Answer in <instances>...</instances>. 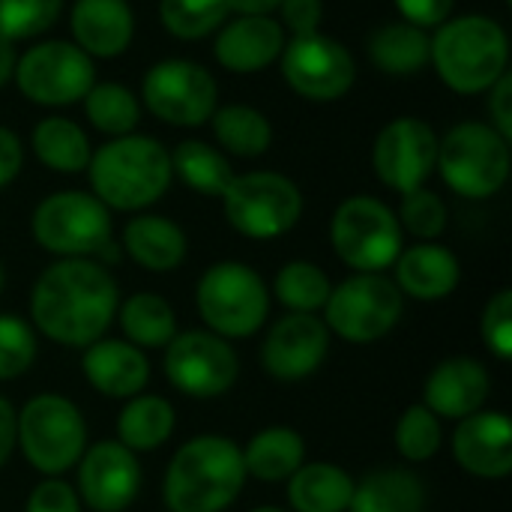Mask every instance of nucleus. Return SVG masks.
I'll list each match as a JSON object with an SVG mask.
<instances>
[{
    "mask_svg": "<svg viewBox=\"0 0 512 512\" xmlns=\"http://www.w3.org/2000/svg\"><path fill=\"white\" fill-rule=\"evenodd\" d=\"M228 0H159V18L177 39H201L228 18Z\"/></svg>",
    "mask_w": 512,
    "mask_h": 512,
    "instance_id": "obj_37",
    "label": "nucleus"
},
{
    "mask_svg": "<svg viewBox=\"0 0 512 512\" xmlns=\"http://www.w3.org/2000/svg\"><path fill=\"white\" fill-rule=\"evenodd\" d=\"M288 480V501L297 512H345L354 495V480L330 462L300 465Z\"/></svg>",
    "mask_w": 512,
    "mask_h": 512,
    "instance_id": "obj_27",
    "label": "nucleus"
},
{
    "mask_svg": "<svg viewBox=\"0 0 512 512\" xmlns=\"http://www.w3.org/2000/svg\"><path fill=\"white\" fill-rule=\"evenodd\" d=\"M456 462L486 480H501L512 471V423L501 411H477L465 417L453 435Z\"/></svg>",
    "mask_w": 512,
    "mask_h": 512,
    "instance_id": "obj_19",
    "label": "nucleus"
},
{
    "mask_svg": "<svg viewBox=\"0 0 512 512\" xmlns=\"http://www.w3.org/2000/svg\"><path fill=\"white\" fill-rule=\"evenodd\" d=\"M372 63L387 75H414L429 66L432 36L408 21H387L366 39Z\"/></svg>",
    "mask_w": 512,
    "mask_h": 512,
    "instance_id": "obj_26",
    "label": "nucleus"
},
{
    "mask_svg": "<svg viewBox=\"0 0 512 512\" xmlns=\"http://www.w3.org/2000/svg\"><path fill=\"white\" fill-rule=\"evenodd\" d=\"M279 60L288 87L312 102L342 99L357 78V63L351 51L339 39L324 36L321 30L309 36H291Z\"/></svg>",
    "mask_w": 512,
    "mask_h": 512,
    "instance_id": "obj_14",
    "label": "nucleus"
},
{
    "mask_svg": "<svg viewBox=\"0 0 512 512\" xmlns=\"http://www.w3.org/2000/svg\"><path fill=\"white\" fill-rule=\"evenodd\" d=\"M69 27L87 57H120L135 36V12L126 0H75Z\"/></svg>",
    "mask_w": 512,
    "mask_h": 512,
    "instance_id": "obj_22",
    "label": "nucleus"
},
{
    "mask_svg": "<svg viewBox=\"0 0 512 512\" xmlns=\"http://www.w3.org/2000/svg\"><path fill=\"white\" fill-rule=\"evenodd\" d=\"M330 291H333V285H330L327 273L321 267H315L312 261H291L276 276L279 303L300 315H315L318 309H324Z\"/></svg>",
    "mask_w": 512,
    "mask_h": 512,
    "instance_id": "obj_36",
    "label": "nucleus"
},
{
    "mask_svg": "<svg viewBox=\"0 0 512 512\" xmlns=\"http://www.w3.org/2000/svg\"><path fill=\"white\" fill-rule=\"evenodd\" d=\"M327 330L366 345L384 339L402 318V291L381 273H357L336 285L324 303Z\"/></svg>",
    "mask_w": 512,
    "mask_h": 512,
    "instance_id": "obj_11",
    "label": "nucleus"
},
{
    "mask_svg": "<svg viewBox=\"0 0 512 512\" xmlns=\"http://www.w3.org/2000/svg\"><path fill=\"white\" fill-rule=\"evenodd\" d=\"M222 201L234 231L252 240L282 237L303 216V195L297 183L276 171L234 174Z\"/></svg>",
    "mask_w": 512,
    "mask_h": 512,
    "instance_id": "obj_9",
    "label": "nucleus"
},
{
    "mask_svg": "<svg viewBox=\"0 0 512 512\" xmlns=\"http://www.w3.org/2000/svg\"><path fill=\"white\" fill-rule=\"evenodd\" d=\"M489 372L474 357H450L426 381V408L435 417L465 420L483 411L489 399Z\"/></svg>",
    "mask_w": 512,
    "mask_h": 512,
    "instance_id": "obj_21",
    "label": "nucleus"
},
{
    "mask_svg": "<svg viewBox=\"0 0 512 512\" xmlns=\"http://www.w3.org/2000/svg\"><path fill=\"white\" fill-rule=\"evenodd\" d=\"M81 498L93 512H123L141 489V468L120 441H102L81 456Z\"/></svg>",
    "mask_w": 512,
    "mask_h": 512,
    "instance_id": "obj_17",
    "label": "nucleus"
},
{
    "mask_svg": "<svg viewBox=\"0 0 512 512\" xmlns=\"http://www.w3.org/2000/svg\"><path fill=\"white\" fill-rule=\"evenodd\" d=\"M255 512H282V510H276V507H261V510H255Z\"/></svg>",
    "mask_w": 512,
    "mask_h": 512,
    "instance_id": "obj_51",
    "label": "nucleus"
},
{
    "mask_svg": "<svg viewBox=\"0 0 512 512\" xmlns=\"http://www.w3.org/2000/svg\"><path fill=\"white\" fill-rule=\"evenodd\" d=\"M330 351V330L315 315H288L282 318L261 348V363L273 378L300 381L312 375Z\"/></svg>",
    "mask_w": 512,
    "mask_h": 512,
    "instance_id": "obj_18",
    "label": "nucleus"
},
{
    "mask_svg": "<svg viewBox=\"0 0 512 512\" xmlns=\"http://www.w3.org/2000/svg\"><path fill=\"white\" fill-rule=\"evenodd\" d=\"M330 240L336 255L357 273H381L402 252V225L384 201L354 195L336 207Z\"/></svg>",
    "mask_w": 512,
    "mask_h": 512,
    "instance_id": "obj_8",
    "label": "nucleus"
},
{
    "mask_svg": "<svg viewBox=\"0 0 512 512\" xmlns=\"http://www.w3.org/2000/svg\"><path fill=\"white\" fill-rule=\"evenodd\" d=\"M306 447L303 438L294 429H264L258 432L249 447L243 450V468L246 474L264 480V483H279L288 480L300 465H303Z\"/></svg>",
    "mask_w": 512,
    "mask_h": 512,
    "instance_id": "obj_29",
    "label": "nucleus"
},
{
    "mask_svg": "<svg viewBox=\"0 0 512 512\" xmlns=\"http://www.w3.org/2000/svg\"><path fill=\"white\" fill-rule=\"evenodd\" d=\"M63 9V0H0V39L21 42L45 33Z\"/></svg>",
    "mask_w": 512,
    "mask_h": 512,
    "instance_id": "obj_38",
    "label": "nucleus"
},
{
    "mask_svg": "<svg viewBox=\"0 0 512 512\" xmlns=\"http://www.w3.org/2000/svg\"><path fill=\"white\" fill-rule=\"evenodd\" d=\"M144 105L168 126H201L219 108L216 78L192 60H159L141 81Z\"/></svg>",
    "mask_w": 512,
    "mask_h": 512,
    "instance_id": "obj_13",
    "label": "nucleus"
},
{
    "mask_svg": "<svg viewBox=\"0 0 512 512\" xmlns=\"http://www.w3.org/2000/svg\"><path fill=\"white\" fill-rule=\"evenodd\" d=\"M279 12H282L279 24L291 30V36H309V33H318L324 3L321 0H282Z\"/></svg>",
    "mask_w": 512,
    "mask_h": 512,
    "instance_id": "obj_44",
    "label": "nucleus"
},
{
    "mask_svg": "<svg viewBox=\"0 0 512 512\" xmlns=\"http://www.w3.org/2000/svg\"><path fill=\"white\" fill-rule=\"evenodd\" d=\"M15 444H21L36 471L57 477L84 456L87 426L69 399L45 393L30 399L24 411L15 414Z\"/></svg>",
    "mask_w": 512,
    "mask_h": 512,
    "instance_id": "obj_6",
    "label": "nucleus"
},
{
    "mask_svg": "<svg viewBox=\"0 0 512 512\" xmlns=\"http://www.w3.org/2000/svg\"><path fill=\"white\" fill-rule=\"evenodd\" d=\"M33 153L36 159L60 174H78L90 165V141L84 129L69 117H45L33 126Z\"/></svg>",
    "mask_w": 512,
    "mask_h": 512,
    "instance_id": "obj_28",
    "label": "nucleus"
},
{
    "mask_svg": "<svg viewBox=\"0 0 512 512\" xmlns=\"http://www.w3.org/2000/svg\"><path fill=\"white\" fill-rule=\"evenodd\" d=\"M93 195L111 210H144L171 186V153L147 135H120L90 156Z\"/></svg>",
    "mask_w": 512,
    "mask_h": 512,
    "instance_id": "obj_4",
    "label": "nucleus"
},
{
    "mask_svg": "<svg viewBox=\"0 0 512 512\" xmlns=\"http://www.w3.org/2000/svg\"><path fill=\"white\" fill-rule=\"evenodd\" d=\"M120 327L135 348H165L177 336L174 309L159 294H135L120 309Z\"/></svg>",
    "mask_w": 512,
    "mask_h": 512,
    "instance_id": "obj_34",
    "label": "nucleus"
},
{
    "mask_svg": "<svg viewBox=\"0 0 512 512\" xmlns=\"http://www.w3.org/2000/svg\"><path fill=\"white\" fill-rule=\"evenodd\" d=\"M174 432V408L162 396H132L120 411L117 438L126 450H156Z\"/></svg>",
    "mask_w": 512,
    "mask_h": 512,
    "instance_id": "obj_32",
    "label": "nucleus"
},
{
    "mask_svg": "<svg viewBox=\"0 0 512 512\" xmlns=\"http://www.w3.org/2000/svg\"><path fill=\"white\" fill-rule=\"evenodd\" d=\"M285 42V27L273 15H234L219 27L213 54L228 72L249 75L279 60Z\"/></svg>",
    "mask_w": 512,
    "mask_h": 512,
    "instance_id": "obj_20",
    "label": "nucleus"
},
{
    "mask_svg": "<svg viewBox=\"0 0 512 512\" xmlns=\"http://www.w3.org/2000/svg\"><path fill=\"white\" fill-rule=\"evenodd\" d=\"M483 339L489 345V351H495L501 360L512 357V291L504 288L498 291L489 306L483 309Z\"/></svg>",
    "mask_w": 512,
    "mask_h": 512,
    "instance_id": "obj_42",
    "label": "nucleus"
},
{
    "mask_svg": "<svg viewBox=\"0 0 512 512\" xmlns=\"http://www.w3.org/2000/svg\"><path fill=\"white\" fill-rule=\"evenodd\" d=\"M198 312L207 327L222 339H243L261 330L270 312L264 279L237 261L213 264L198 282Z\"/></svg>",
    "mask_w": 512,
    "mask_h": 512,
    "instance_id": "obj_7",
    "label": "nucleus"
},
{
    "mask_svg": "<svg viewBox=\"0 0 512 512\" xmlns=\"http://www.w3.org/2000/svg\"><path fill=\"white\" fill-rule=\"evenodd\" d=\"M372 165L384 186L399 195L423 189L438 165V135L420 117H399L387 123L372 147Z\"/></svg>",
    "mask_w": 512,
    "mask_h": 512,
    "instance_id": "obj_16",
    "label": "nucleus"
},
{
    "mask_svg": "<svg viewBox=\"0 0 512 512\" xmlns=\"http://www.w3.org/2000/svg\"><path fill=\"white\" fill-rule=\"evenodd\" d=\"M24 512H81V504L75 489L60 480H45L30 492Z\"/></svg>",
    "mask_w": 512,
    "mask_h": 512,
    "instance_id": "obj_43",
    "label": "nucleus"
},
{
    "mask_svg": "<svg viewBox=\"0 0 512 512\" xmlns=\"http://www.w3.org/2000/svg\"><path fill=\"white\" fill-rule=\"evenodd\" d=\"M396 447L411 462H426L441 450V420L426 405H411L396 423Z\"/></svg>",
    "mask_w": 512,
    "mask_h": 512,
    "instance_id": "obj_39",
    "label": "nucleus"
},
{
    "mask_svg": "<svg viewBox=\"0 0 512 512\" xmlns=\"http://www.w3.org/2000/svg\"><path fill=\"white\" fill-rule=\"evenodd\" d=\"M81 102H84L87 120L102 135H111V138L132 135V129L141 120V102H138V96L129 87L117 84V81L93 84Z\"/></svg>",
    "mask_w": 512,
    "mask_h": 512,
    "instance_id": "obj_35",
    "label": "nucleus"
},
{
    "mask_svg": "<svg viewBox=\"0 0 512 512\" xmlns=\"http://www.w3.org/2000/svg\"><path fill=\"white\" fill-rule=\"evenodd\" d=\"M21 165H24V150H21L18 135L12 129L0 126V189L18 177Z\"/></svg>",
    "mask_w": 512,
    "mask_h": 512,
    "instance_id": "obj_47",
    "label": "nucleus"
},
{
    "mask_svg": "<svg viewBox=\"0 0 512 512\" xmlns=\"http://www.w3.org/2000/svg\"><path fill=\"white\" fill-rule=\"evenodd\" d=\"M459 276L462 270L456 255L438 243H417L396 258V288L423 303L450 297L459 285Z\"/></svg>",
    "mask_w": 512,
    "mask_h": 512,
    "instance_id": "obj_24",
    "label": "nucleus"
},
{
    "mask_svg": "<svg viewBox=\"0 0 512 512\" xmlns=\"http://www.w3.org/2000/svg\"><path fill=\"white\" fill-rule=\"evenodd\" d=\"M243 450L231 438L201 435L186 441L165 471L168 512H222L243 489Z\"/></svg>",
    "mask_w": 512,
    "mask_h": 512,
    "instance_id": "obj_2",
    "label": "nucleus"
},
{
    "mask_svg": "<svg viewBox=\"0 0 512 512\" xmlns=\"http://www.w3.org/2000/svg\"><path fill=\"white\" fill-rule=\"evenodd\" d=\"M282 0H228V12L234 15H273Z\"/></svg>",
    "mask_w": 512,
    "mask_h": 512,
    "instance_id": "obj_49",
    "label": "nucleus"
},
{
    "mask_svg": "<svg viewBox=\"0 0 512 512\" xmlns=\"http://www.w3.org/2000/svg\"><path fill=\"white\" fill-rule=\"evenodd\" d=\"M12 81L30 102L60 108L87 96V90L96 84V69L93 57H87L75 42L48 39L18 57Z\"/></svg>",
    "mask_w": 512,
    "mask_h": 512,
    "instance_id": "obj_12",
    "label": "nucleus"
},
{
    "mask_svg": "<svg viewBox=\"0 0 512 512\" xmlns=\"http://www.w3.org/2000/svg\"><path fill=\"white\" fill-rule=\"evenodd\" d=\"M489 114H492V129L501 132L507 141L512 138V75L504 72L492 87H489Z\"/></svg>",
    "mask_w": 512,
    "mask_h": 512,
    "instance_id": "obj_46",
    "label": "nucleus"
},
{
    "mask_svg": "<svg viewBox=\"0 0 512 512\" xmlns=\"http://www.w3.org/2000/svg\"><path fill=\"white\" fill-rule=\"evenodd\" d=\"M36 243L60 258H90L111 243V213L90 192H54L33 210Z\"/></svg>",
    "mask_w": 512,
    "mask_h": 512,
    "instance_id": "obj_10",
    "label": "nucleus"
},
{
    "mask_svg": "<svg viewBox=\"0 0 512 512\" xmlns=\"http://www.w3.org/2000/svg\"><path fill=\"white\" fill-rule=\"evenodd\" d=\"M453 3L456 0H396V9L402 12V21L420 30H432L450 18Z\"/></svg>",
    "mask_w": 512,
    "mask_h": 512,
    "instance_id": "obj_45",
    "label": "nucleus"
},
{
    "mask_svg": "<svg viewBox=\"0 0 512 512\" xmlns=\"http://www.w3.org/2000/svg\"><path fill=\"white\" fill-rule=\"evenodd\" d=\"M15 447V411L12 405L0 396V468L6 465V459L12 456Z\"/></svg>",
    "mask_w": 512,
    "mask_h": 512,
    "instance_id": "obj_48",
    "label": "nucleus"
},
{
    "mask_svg": "<svg viewBox=\"0 0 512 512\" xmlns=\"http://www.w3.org/2000/svg\"><path fill=\"white\" fill-rule=\"evenodd\" d=\"M210 120H213V135L222 144V150H228L240 159H255V156L267 153L273 144L270 120L252 105L216 108Z\"/></svg>",
    "mask_w": 512,
    "mask_h": 512,
    "instance_id": "obj_33",
    "label": "nucleus"
},
{
    "mask_svg": "<svg viewBox=\"0 0 512 512\" xmlns=\"http://www.w3.org/2000/svg\"><path fill=\"white\" fill-rule=\"evenodd\" d=\"M351 512H423V483L408 471H375L354 486Z\"/></svg>",
    "mask_w": 512,
    "mask_h": 512,
    "instance_id": "obj_30",
    "label": "nucleus"
},
{
    "mask_svg": "<svg viewBox=\"0 0 512 512\" xmlns=\"http://www.w3.org/2000/svg\"><path fill=\"white\" fill-rule=\"evenodd\" d=\"M429 63L453 93H486L504 72H510L507 30L489 15L447 18L432 36Z\"/></svg>",
    "mask_w": 512,
    "mask_h": 512,
    "instance_id": "obj_3",
    "label": "nucleus"
},
{
    "mask_svg": "<svg viewBox=\"0 0 512 512\" xmlns=\"http://www.w3.org/2000/svg\"><path fill=\"white\" fill-rule=\"evenodd\" d=\"M15 63H18L15 45L6 42V39H0V87H6L15 78Z\"/></svg>",
    "mask_w": 512,
    "mask_h": 512,
    "instance_id": "obj_50",
    "label": "nucleus"
},
{
    "mask_svg": "<svg viewBox=\"0 0 512 512\" xmlns=\"http://www.w3.org/2000/svg\"><path fill=\"white\" fill-rule=\"evenodd\" d=\"M84 375L90 387L99 390L102 396L132 399L147 387L150 363L135 345L117 339H99L84 351Z\"/></svg>",
    "mask_w": 512,
    "mask_h": 512,
    "instance_id": "obj_23",
    "label": "nucleus"
},
{
    "mask_svg": "<svg viewBox=\"0 0 512 512\" xmlns=\"http://www.w3.org/2000/svg\"><path fill=\"white\" fill-rule=\"evenodd\" d=\"M399 225H405L414 237L432 243L435 237H441V231L447 228V207L444 201L429 192V189H414L402 195V207H399Z\"/></svg>",
    "mask_w": 512,
    "mask_h": 512,
    "instance_id": "obj_41",
    "label": "nucleus"
},
{
    "mask_svg": "<svg viewBox=\"0 0 512 512\" xmlns=\"http://www.w3.org/2000/svg\"><path fill=\"white\" fill-rule=\"evenodd\" d=\"M171 171L192 192L213 195V198H222L228 183L234 180V171H231V162L225 159V153L207 141H198V138H186L174 147Z\"/></svg>",
    "mask_w": 512,
    "mask_h": 512,
    "instance_id": "obj_31",
    "label": "nucleus"
},
{
    "mask_svg": "<svg viewBox=\"0 0 512 512\" xmlns=\"http://www.w3.org/2000/svg\"><path fill=\"white\" fill-rule=\"evenodd\" d=\"M36 360V336L18 315H0V381L24 375Z\"/></svg>",
    "mask_w": 512,
    "mask_h": 512,
    "instance_id": "obj_40",
    "label": "nucleus"
},
{
    "mask_svg": "<svg viewBox=\"0 0 512 512\" xmlns=\"http://www.w3.org/2000/svg\"><path fill=\"white\" fill-rule=\"evenodd\" d=\"M237 372L240 363L234 348L216 333L189 330L165 345V375L192 399H216L228 393Z\"/></svg>",
    "mask_w": 512,
    "mask_h": 512,
    "instance_id": "obj_15",
    "label": "nucleus"
},
{
    "mask_svg": "<svg viewBox=\"0 0 512 512\" xmlns=\"http://www.w3.org/2000/svg\"><path fill=\"white\" fill-rule=\"evenodd\" d=\"M444 183L462 198H492L510 177V141L489 123H459L438 141Z\"/></svg>",
    "mask_w": 512,
    "mask_h": 512,
    "instance_id": "obj_5",
    "label": "nucleus"
},
{
    "mask_svg": "<svg viewBox=\"0 0 512 512\" xmlns=\"http://www.w3.org/2000/svg\"><path fill=\"white\" fill-rule=\"evenodd\" d=\"M0 291H3V264H0Z\"/></svg>",
    "mask_w": 512,
    "mask_h": 512,
    "instance_id": "obj_52",
    "label": "nucleus"
},
{
    "mask_svg": "<svg viewBox=\"0 0 512 512\" xmlns=\"http://www.w3.org/2000/svg\"><path fill=\"white\" fill-rule=\"evenodd\" d=\"M117 285L111 273L90 258H63L33 285V324L66 348L99 342L117 312Z\"/></svg>",
    "mask_w": 512,
    "mask_h": 512,
    "instance_id": "obj_1",
    "label": "nucleus"
},
{
    "mask_svg": "<svg viewBox=\"0 0 512 512\" xmlns=\"http://www.w3.org/2000/svg\"><path fill=\"white\" fill-rule=\"evenodd\" d=\"M123 246L135 264L153 273H168L186 258V234L165 216H135L123 231Z\"/></svg>",
    "mask_w": 512,
    "mask_h": 512,
    "instance_id": "obj_25",
    "label": "nucleus"
}]
</instances>
